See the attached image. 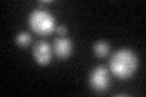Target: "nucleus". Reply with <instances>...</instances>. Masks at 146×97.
Segmentation results:
<instances>
[{
	"instance_id": "obj_4",
	"label": "nucleus",
	"mask_w": 146,
	"mask_h": 97,
	"mask_svg": "<svg viewBox=\"0 0 146 97\" xmlns=\"http://www.w3.org/2000/svg\"><path fill=\"white\" fill-rule=\"evenodd\" d=\"M33 56L35 58V61L42 66H46L51 62L52 59V49L49 45L48 41L39 40L38 43L34 45L33 49Z\"/></svg>"
},
{
	"instance_id": "obj_7",
	"label": "nucleus",
	"mask_w": 146,
	"mask_h": 97,
	"mask_svg": "<svg viewBox=\"0 0 146 97\" xmlns=\"http://www.w3.org/2000/svg\"><path fill=\"white\" fill-rule=\"evenodd\" d=\"M15 41L18 46H21V48H27V46L32 43V36L27 33V32H21V33H18L16 35Z\"/></svg>"
},
{
	"instance_id": "obj_1",
	"label": "nucleus",
	"mask_w": 146,
	"mask_h": 97,
	"mask_svg": "<svg viewBox=\"0 0 146 97\" xmlns=\"http://www.w3.org/2000/svg\"><path fill=\"white\" fill-rule=\"evenodd\" d=\"M138 63V57L131 50L121 49L112 55L110 59V68L119 79H128L135 73Z\"/></svg>"
},
{
	"instance_id": "obj_2",
	"label": "nucleus",
	"mask_w": 146,
	"mask_h": 97,
	"mask_svg": "<svg viewBox=\"0 0 146 97\" xmlns=\"http://www.w3.org/2000/svg\"><path fill=\"white\" fill-rule=\"evenodd\" d=\"M29 26L36 34L48 35L55 29V17L44 9H35L29 15Z\"/></svg>"
},
{
	"instance_id": "obj_8",
	"label": "nucleus",
	"mask_w": 146,
	"mask_h": 97,
	"mask_svg": "<svg viewBox=\"0 0 146 97\" xmlns=\"http://www.w3.org/2000/svg\"><path fill=\"white\" fill-rule=\"evenodd\" d=\"M55 30H56V33L60 36H65L67 34V27L65 24H60V26L55 27Z\"/></svg>"
},
{
	"instance_id": "obj_6",
	"label": "nucleus",
	"mask_w": 146,
	"mask_h": 97,
	"mask_svg": "<svg viewBox=\"0 0 146 97\" xmlns=\"http://www.w3.org/2000/svg\"><path fill=\"white\" fill-rule=\"evenodd\" d=\"M94 53L98 57H106L108 56L110 53V45L107 43H105V41H98V43H95L94 45Z\"/></svg>"
},
{
	"instance_id": "obj_5",
	"label": "nucleus",
	"mask_w": 146,
	"mask_h": 97,
	"mask_svg": "<svg viewBox=\"0 0 146 97\" xmlns=\"http://www.w3.org/2000/svg\"><path fill=\"white\" fill-rule=\"evenodd\" d=\"M73 44L72 41L66 36H60L54 41V52L57 58L65 59L72 53Z\"/></svg>"
},
{
	"instance_id": "obj_3",
	"label": "nucleus",
	"mask_w": 146,
	"mask_h": 97,
	"mask_svg": "<svg viewBox=\"0 0 146 97\" xmlns=\"http://www.w3.org/2000/svg\"><path fill=\"white\" fill-rule=\"evenodd\" d=\"M89 85L91 89L98 92H102L110 85V74L105 66H98L93 69L89 77Z\"/></svg>"
}]
</instances>
